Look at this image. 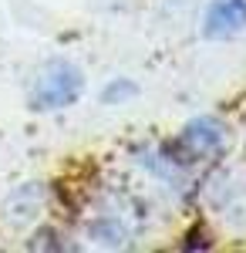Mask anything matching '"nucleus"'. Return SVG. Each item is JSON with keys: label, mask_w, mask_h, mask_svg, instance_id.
Returning a JSON list of instances; mask_svg holds the SVG:
<instances>
[{"label": "nucleus", "mask_w": 246, "mask_h": 253, "mask_svg": "<svg viewBox=\"0 0 246 253\" xmlns=\"http://www.w3.org/2000/svg\"><path fill=\"white\" fill-rule=\"evenodd\" d=\"M81 71H78L71 61H54L47 64L38 75L34 88H31V105L38 112H47V108H68L75 105L78 95H81Z\"/></svg>", "instance_id": "obj_1"}, {"label": "nucleus", "mask_w": 246, "mask_h": 253, "mask_svg": "<svg viewBox=\"0 0 246 253\" xmlns=\"http://www.w3.org/2000/svg\"><path fill=\"white\" fill-rule=\"evenodd\" d=\"M246 27V0H216L206 14L209 38H229Z\"/></svg>", "instance_id": "obj_2"}, {"label": "nucleus", "mask_w": 246, "mask_h": 253, "mask_svg": "<svg viewBox=\"0 0 246 253\" xmlns=\"http://www.w3.org/2000/svg\"><path fill=\"white\" fill-rule=\"evenodd\" d=\"M182 142L189 145L192 152H212L219 142H223V132H219V125L216 122H209V118H199V122H192L189 128L182 132Z\"/></svg>", "instance_id": "obj_3"}, {"label": "nucleus", "mask_w": 246, "mask_h": 253, "mask_svg": "<svg viewBox=\"0 0 246 253\" xmlns=\"http://www.w3.org/2000/svg\"><path fill=\"white\" fill-rule=\"evenodd\" d=\"M128 95H135V84L132 81H115L112 88H105V101H108V105H118V101H122V98H128Z\"/></svg>", "instance_id": "obj_4"}]
</instances>
